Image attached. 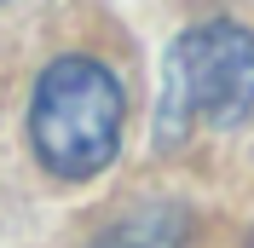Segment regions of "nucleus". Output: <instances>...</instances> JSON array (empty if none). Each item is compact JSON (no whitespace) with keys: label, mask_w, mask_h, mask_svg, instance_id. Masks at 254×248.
I'll list each match as a JSON object with an SVG mask.
<instances>
[{"label":"nucleus","mask_w":254,"mask_h":248,"mask_svg":"<svg viewBox=\"0 0 254 248\" xmlns=\"http://www.w3.org/2000/svg\"><path fill=\"white\" fill-rule=\"evenodd\" d=\"M122 81L98 58H58L41 69L29 104V139L58 179H93L98 168H110L122 150Z\"/></svg>","instance_id":"1"},{"label":"nucleus","mask_w":254,"mask_h":248,"mask_svg":"<svg viewBox=\"0 0 254 248\" xmlns=\"http://www.w3.org/2000/svg\"><path fill=\"white\" fill-rule=\"evenodd\" d=\"M254 116V35L243 23H196L174 41L162 69V139L190 127H237Z\"/></svg>","instance_id":"2"},{"label":"nucleus","mask_w":254,"mask_h":248,"mask_svg":"<svg viewBox=\"0 0 254 248\" xmlns=\"http://www.w3.org/2000/svg\"><path fill=\"white\" fill-rule=\"evenodd\" d=\"M179 243H185L179 208H127L104 231V248H179Z\"/></svg>","instance_id":"3"}]
</instances>
